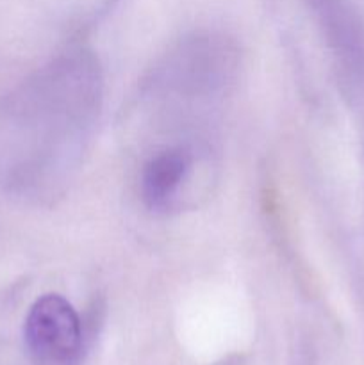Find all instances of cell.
<instances>
[{"label": "cell", "instance_id": "6da1fadb", "mask_svg": "<svg viewBox=\"0 0 364 365\" xmlns=\"http://www.w3.org/2000/svg\"><path fill=\"white\" fill-rule=\"evenodd\" d=\"M25 342L49 365H71L82 351V327L74 307L57 294L39 298L25 319Z\"/></svg>", "mask_w": 364, "mask_h": 365}, {"label": "cell", "instance_id": "7a4b0ae2", "mask_svg": "<svg viewBox=\"0 0 364 365\" xmlns=\"http://www.w3.org/2000/svg\"><path fill=\"white\" fill-rule=\"evenodd\" d=\"M189 170V155L170 150L153 157L143 173V198L152 207L164 205L171 198Z\"/></svg>", "mask_w": 364, "mask_h": 365}]
</instances>
